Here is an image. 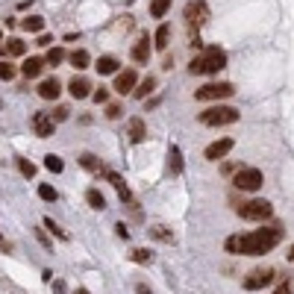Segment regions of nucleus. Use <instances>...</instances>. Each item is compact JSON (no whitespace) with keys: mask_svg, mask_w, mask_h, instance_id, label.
<instances>
[{"mask_svg":"<svg viewBox=\"0 0 294 294\" xmlns=\"http://www.w3.org/2000/svg\"><path fill=\"white\" fill-rule=\"evenodd\" d=\"M280 241H283V227H265L256 232H247V235H238V253L241 256H262V253H271Z\"/></svg>","mask_w":294,"mask_h":294,"instance_id":"nucleus-1","label":"nucleus"},{"mask_svg":"<svg viewBox=\"0 0 294 294\" xmlns=\"http://www.w3.org/2000/svg\"><path fill=\"white\" fill-rule=\"evenodd\" d=\"M221 68H227V53H224L221 47H206L200 56L192 59L189 71H192V74H218Z\"/></svg>","mask_w":294,"mask_h":294,"instance_id":"nucleus-2","label":"nucleus"},{"mask_svg":"<svg viewBox=\"0 0 294 294\" xmlns=\"http://www.w3.org/2000/svg\"><path fill=\"white\" fill-rule=\"evenodd\" d=\"M238 121V109H232V106H209L206 112H200V124H206V127H229V124H235Z\"/></svg>","mask_w":294,"mask_h":294,"instance_id":"nucleus-3","label":"nucleus"},{"mask_svg":"<svg viewBox=\"0 0 294 294\" xmlns=\"http://www.w3.org/2000/svg\"><path fill=\"white\" fill-rule=\"evenodd\" d=\"M235 212H238L241 221H268V218L274 215V206H271L268 200H247V203H241Z\"/></svg>","mask_w":294,"mask_h":294,"instance_id":"nucleus-4","label":"nucleus"},{"mask_svg":"<svg viewBox=\"0 0 294 294\" xmlns=\"http://www.w3.org/2000/svg\"><path fill=\"white\" fill-rule=\"evenodd\" d=\"M262 183H265V177H262L259 168H238L232 177V186L238 192H259Z\"/></svg>","mask_w":294,"mask_h":294,"instance_id":"nucleus-5","label":"nucleus"},{"mask_svg":"<svg viewBox=\"0 0 294 294\" xmlns=\"http://www.w3.org/2000/svg\"><path fill=\"white\" fill-rule=\"evenodd\" d=\"M232 95H235L232 83H209V86H203V89L195 92V98L203 100V103H209V100H224V98H232Z\"/></svg>","mask_w":294,"mask_h":294,"instance_id":"nucleus-6","label":"nucleus"},{"mask_svg":"<svg viewBox=\"0 0 294 294\" xmlns=\"http://www.w3.org/2000/svg\"><path fill=\"white\" fill-rule=\"evenodd\" d=\"M271 280H274V268H253V271L241 280V289H244V292H259Z\"/></svg>","mask_w":294,"mask_h":294,"instance_id":"nucleus-7","label":"nucleus"},{"mask_svg":"<svg viewBox=\"0 0 294 294\" xmlns=\"http://www.w3.org/2000/svg\"><path fill=\"white\" fill-rule=\"evenodd\" d=\"M186 24L189 27H200V24H206V18H209V9H206V3L203 0H192V3H186Z\"/></svg>","mask_w":294,"mask_h":294,"instance_id":"nucleus-8","label":"nucleus"},{"mask_svg":"<svg viewBox=\"0 0 294 294\" xmlns=\"http://www.w3.org/2000/svg\"><path fill=\"white\" fill-rule=\"evenodd\" d=\"M33 127H35V132H38L41 138H50L53 130H56V121H53V115H47V112H35L33 115Z\"/></svg>","mask_w":294,"mask_h":294,"instance_id":"nucleus-9","label":"nucleus"},{"mask_svg":"<svg viewBox=\"0 0 294 294\" xmlns=\"http://www.w3.org/2000/svg\"><path fill=\"white\" fill-rule=\"evenodd\" d=\"M232 144H235L232 138H218V141H212V144L206 147V159H209V162H218V159H224L229 150H232Z\"/></svg>","mask_w":294,"mask_h":294,"instance_id":"nucleus-10","label":"nucleus"},{"mask_svg":"<svg viewBox=\"0 0 294 294\" xmlns=\"http://www.w3.org/2000/svg\"><path fill=\"white\" fill-rule=\"evenodd\" d=\"M135 83H138L135 71H132V68H127V71H121V74L115 77V92H118V95H132Z\"/></svg>","mask_w":294,"mask_h":294,"instance_id":"nucleus-11","label":"nucleus"},{"mask_svg":"<svg viewBox=\"0 0 294 294\" xmlns=\"http://www.w3.org/2000/svg\"><path fill=\"white\" fill-rule=\"evenodd\" d=\"M68 92H71L74 100H86V98H92V83H89L86 77H74V80L68 83Z\"/></svg>","mask_w":294,"mask_h":294,"instance_id":"nucleus-12","label":"nucleus"},{"mask_svg":"<svg viewBox=\"0 0 294 294\" xmlns=\"http://www.w3.org/2000/svg\"><path fill=\"white\" fill-rule=\"evenodd\" d=\"M59 92H62V86H59L56 77H50V80H44V83L38 86V98H44V100H56Z\"/></svg>","mask_w":294,"mask_h":294,"instance_id":"nucleus-13","label":"nucleus"},{"mask_svg":"<svg viewBox=\"0 0 294 294\" xmlns=\"http://www.w3.org/2000/svg\"><path fill=\"white\" fill-rule=\"evenodd\" d=\"M150 53H153V47L147 44V35H144L141 41H135V44H132V53H130V56L138 62V65H144V62L150 59Z\"/></svg>","mask_w":294,"mask_h":294,"instance_id":"nucleus-14","label":"nucleus"},{"mask_svg":"<svg viewBox=\"0 0 294 294\" xmlns=\"http://www.w3.org/2000/svg\"><path fill=\"white\" fill-rule=\"evenodd\" d=\"M44 59H38V56H30V59H24V65H21V74L27 77V80H33V77H38L41 71H44Z\"/></svg>","mask_w":294,"mask_h":294,"instance_id":"nucleus-15","label":"nucleus"},{"mask_svg":"<svg viewBox=\"0 0 294 294\" xmlns=\"http://www.w3.org/2000/svg\"><path fill=\"white\" fill-rule=\"evenodd\" d=\"M156 89V77H144L141 83H135V89H132V98L135 100H144L150 92Z\"/></svg>","mask_w":294,"mask_h":294,"instance_id":"nucleus-16","label":"nucleus"},{"mask_svg":"<svg viewBox=\"0 0 294 294\" xmlns=\"http://www.w3.org/2000/svg\"><path fill=\"white\" fill-rule=\"evenodd\" d=\"M144 135H147V127H144V118H130V138L138 144V141H144Z\"/></svg>","mask_w":294,"mask_h":294,"instance_id":"nucleus-17","label":"nucleus"},{"mask_svg":"<svg viewBox=\"0 0 294 294\" xmlns=\"http://www.w3.org/2000/svg\"><path fill=\"white\" fill-rule=\"evenodd\" d=\"M95 68H98V74H118V59L115 56H100Z\"/></svg>","mask_w":294,"mask_h":294,"instance_id":"nucleus-18","label":"nucleus"},{"mask_svg":"<svg viewBox=\"0 0 294 294\" xmlns=\"http://www.w3.org/2000/svg\"><path fill=\"white\" fill-rule=\"evenodd\" d=\"M153 38H156V41H153V47H156V50H165V47H168V41H171V27H168V24H159V30H156Z\"/></svg>","mask_w":294,"mask_h":294,"instance_id":"nucleus-19","label":"nucleus"},{"mask_svg":"<svg viewBox=\"0 0 294 294\" xmlns=\"http://www.w3.org/2000/svg\"><path fill=\"white\" fill-rule=\"evenodd\" d=\"M68 62L77 68V71H83V68H89V62H92V56L86 53V50H74L71 56H68Z\"/></svg>","mask_w":294,"mask_h":294,"instance_id":"nucleus-20","label":"nucleus"},{"mask_svg":"<svg viewBox=\"0 0 294 294\" xmlns=\"http://www.w3.org/2000/svg\"><path fill=\"white\" fill-rule=\"evenodd\" d=\"M86 200H89V206H92V209H106V197L100 195V189H89V192H86Z\"/></svg>","mask_w":294,"mask_h":294,"instance_id":"nucleus-21","label":"nucleus"},{"mask_svg":"<svg viewBox=\"0 0 294 294\" xmlns=\"http://www.w3.org/2000/svg\"><path fill=\"white\" fill-rule=\"evenodd\" d=\"M21 27H24L27 33H41V27H44V18L30 15V18H24V21H21Z\"/></svg>","mask_w":294,"mask_h":294,"instance_id":"nucleus-22","label":"nucleus"},{"mask_svg":"<svg viewBox=\"0 0 294 294\" xmlns=\"http://www.w3.org/2000/svg\"><path fill=\"white\" fill-rule=\"evenodd\" d=\"M171 9V0H150V15L153 18H165Z\"/></svg>","mask_w":294,"mask_h":294,"instance_id":"nucleus-23","label":"nucleus"},{"mask_svg":"<svg viewBox=\"0 0 294 294\" xmlns=\"http://www.w3.org/2000/svg\"><path fill=\"white\" fill-rule=\"evenodd\" d=\"M106 177H109V183H112V186L118 189V195H121V200H130V192H127V186H124V180H121V177H118L115 171H109Z\"/></svg>","mask_w":294,"mask_h":294,"instance_id":"nucleus-24","label":"nucleus"},{"mask_svg":"<svg viewBox=\"0 0 294 294\" xmlns=\"http://www.w3.org/2000/svg\"><path fill=\"white\" fill-rule=\"evenodd\" d=\"M80 165L86 168V171H100L103 165H100V159L95 156V153H83V159H80Z\"/></svg>","mask_w":294,"mask_h":294,"instance_id":"nucleus-25","label":"nucleus"},{"mask_svg":"<svg viewBox=\"0 0 294 294\" xmlns=\"http://www.w3.org/2000/svg\"><path fill=\"white\" fill-rule=\"evenodd\" d=\"M6 50H9L12 56H24V53H27V44H24L21 38H9V44H6Z\"/></svg>","mask_w":294,"mask_h":294,"instance_id":"nucleus-26","label":"nucleus"},{"mask_svg":"<svg viewBox=\"0 0 294 294\" xmlns=\"http://www.w3.org/2000/svg\"><path fill=\"white\" fill-rule=\"evenodd\" d=\"M44 168H47V171H53V174H62L65 162H62L59 156H53V153H50V156H44Z\"/></svg>","mask_w":294,"mask_h":294,"instance_id":"nucleus-27","label":"nucleus"},{"mask_svg":"<svg viewBox=\"0 0 294 294\" xmlns=\"http://www.w3.org/2000/svg\"><path fill=\"white\" fill-rule=\"evenodd\" d=\"M168 159H171V171H174V174H180V171H183V156H180V147H171Z\"/></svg>","mask_w":294,"mask_h":294,"instance_id":"nucleus-28","label":"nucleus"},{"mask_svg":"<svg viewBox=\"0 0 294 294\" xmlns=\"http://www.w3.org/2000/svg\"><path fill=\"white\" fill-rule=\"evenodd\" d=\"M62 59H65V50H62V47H50V50H47V59H44V62H47V65H59Z\"/></svg>","mask_w":294,"mask_h":294,"instance_id":"nucleus-29","label":"nucleus"},{"mask_svg":"<svg viewBox=\"0 0 294 294\" xmlns=\"http://www.w3.org/2000/svg\"><path fill=\"white\" fill-rule=\"evenodd\" d=\"M44 227L50 229V232H53V235H59V238H62V241H68V238H71V235H68L65 229L59 227V224H53V218H44Z\"/></svg>","mask_w":294,"mask_h":294,"instance_id":"nucleus-30","label":"nucleus"},{"mask_svg":"<svg viewBox=\"0 0 294 294\" xmlns=\"http://www.w3.org/2000/svg\"><path fill=\"white\" fill-rule=\"evenodd\" d=\"M18 171H21L27 180H33V177H35V165L30 162V159H18Z\"/></svg>","mask_w":294,"mask_h":294,"instance_id":"nucleus-31","label":"nucleus"},{"mask_svg":"<svg viewBox=\"0 0 294 294\" xmlns=\"http://www.w3.org/2000/svg\"><path fill=\"white\" fill-rule=\"evenodd\" d=\"M38 197H41V200H47V203H53V200H56V189H53V186H38Z\"/></svg>","mask_w":294,"mask_h":294,"instance_id":"nucleus-32","label":"nucleus"},{"mask_svg":"<svg viewBox=\"0 0 294 294\" xmlns=\"http://www.w3.org/2000/svg\"><path fill=\"white\" fill-rule=\"evenodd\" d=\"M150 235H153L156 241H174V235H171L165 227H150Z\"/></svg>","mask_w":294,"mask_h":294,"instance_id":"nucleus-33","label":"nucleus"},{"mask_svg":"<svg viewBox=\"0 0 294 294\" xmlns=\"http://www.w3.org/2000/svg\"><path fill=\"white\" fill-rule=\"evenodd\" d=\"M12 77H15V65H9V62H0V80H6V83H9Z\"/></svg>","mask_w":294,"mask_h":294,"instance_id":"nucleus-34","label":"nucleus"},{"mask_svg":"<svg viewBox=\"0 0 294 294\" xmlns=\"http://www.w3.org/2000/svg\"><path fill=\"white\" fill-rule=\"evenodd\" d=\"M35 238H38V244H41L44 250H53V241L47 238V232H44V229H35Z\"/></svg>","mask_w":294,"mask_h":294,"instance_id":"nucleus-35","label":"nucleus"},{"mask_svg":"<svg viewBox=\"0 0 294 294\" xmlns=\"http://www.w3.org/2000/svg\"><path fill=\"white\" fill-rule=\"evenodd\" d=\"M132 262L144 265V262H150V253H147V250H132Z\"/></svg>","mask_w":294,"mask_h":294,"instance_id":"nucleus-36","label":"nucleus"},{"mask_svg":"<svg viewBox=\"0 0 294 294\" xmlns=\"http://www.w3.org/2000/svg\"><path fill=\"white\" fill-rule=\"evenodd\" d=\"M92 98H95V103H106V100H109V92H106V89H98V92H92Z\"/></svg>","mask_w":294,"mask_h":294,"instance_id":"nucleus-37","label":"nucleus"},{"mask_svg":"<svg viewBox=\"0 0 294 294\" xmlns=\"http://www.w3.org/2000/svg\"><path fill=\"white\" fill-rule=\"evenodd\" d=\"M53 121H56V124H59V121H68V109L65 106H59V109L53 112Z\"/></svg>","mask_w":294,"mask_h":294,"instance_id":"nucleus-38","label":"nucleus"},{"mask_svg":"<svg viewBox=\"0 0 294 294\" xmlns=\"http://www.w3.org/2000/svg\"><path fill=\"white\" fill-rule=\"evenodd\" d=\"M106 115H109L112 121H115V118H121V106H115V103H112V106L106 109Z\"/></svg>","mask_w":294,"mask_h":294,"instance_id":"nucleus-39","label":"nucleus"},{"mask_svg":"<svg viewBox=\"0 0 294 294\" xmlns=\"http://www.w3.org/2000/svg\"><path fill=\"white\" fill-rule=\"evenodd\" d=\"M274 294H294V286H292V283H283V286H280Z\"/></svg>","mask_w":294,"mask_h":294,"instance_id":"nucleus-40","label":"nucleus"},{"mask_svg":"<svg viewBox=\"0 0 294 294\" xmlns=\"http://www.w3.org/2000/svg\"><path fill=\"white\" fill-rule=\"evenodd\" d=\"M35 44H38V47H50V44H53V38H50V35H38V41H35Z\"/></svg>","mask_w":294,"mask_h":294,"instance_id":"nucleus-41","label":"nucleus"},{"mask_svg":"<svg viewBox=\"0 0 294 294\" xmlns=\"http://www.w3.org/2000/svg\"><path fill=\"white\" fill-rule=\"evenodd\" d=\"M115 232H118V238H124V241L130 238V232H127V227H124V224H118V227H115Z\"/></svg>","mask_w":294,"mask_h":294,"instance_id":"nucleus-42","label":"nucleus"},{"mask_svg":"<svg viewBox=\"0 0 294 294\" xmlns=\"http://www.w3.org/2000/svg\"><path fill=\"white\" fill-rule=\"evenodd\" d=\"M53 292H56V294H65V283H62V280H53Z\"/></svg>","mask_w":294,"mask_h":294,"instance_id":"nucleus-43","label":"nucleus"},{"mask_svg":"<svg viewBox=\"0 0 294 294\" xmlns=\"http://www.w3.org/2000/svg\"><path fill=\"white\" fill-rule=\"evenodd\" d=\"M135 292H138V294H153L147 286H144V283H141V286H135Z\"/></svg>","mask_w":294,"mask_h":294,"instance_id":"nucleus-44","label":"nucleus"},{"mask_svg":"<svg viewBox=\"0 0 294 294\" xmlns=\"http://www.w3.org/2000/svg\"><path fill=\"white\" fill-rule=\"evenodd\" d=\"M289 262H292V265H294V244H292V247H289Z\"/></svg>","mask_w":294,"mask_h":294,"instance_id":"nucleus-45","label":"nucleus"},{"mask_svg":"<svg viewBox=\"0 0 294 294\" xmlns=\"http://www.w3.org/2000/svg\"><path fill=\"white\" fill-rule=\"evenodd\" d=\"M0 247H3V250H9V244H6V241H3V238H0Z\"/></svg>","mask_w":294,"mask_h":294,"instance_id":"nucleus-46","label":"nucleus"},{"mask_svg":"<svg viewBox=\"0 0 294 294\" xmlns=\"http://www.w3.org/2000/svg\"><path fill=\"white\" fill-rule=\"evenodd\" d=\"M74 294H89V292H86V289H77V292H74Z\"/></svg>","mask_w":294,"mask_h":294,"instance_id":"nucleus-47","label":"nucleus"},{"mask_svg":"<svg viewBox=\"0 0 294 294\" xmlns=\"http://www.w3.org/2000/svg\"><path fill=\"white\" fill-rule=\"evenodd\" d=\"M0 56H3V47H0Z\"/></svg>","mask_w":294,"mask_h":294,"instance_id":"nucleus-48","label":"nucleus"},{"mask_svg":"<svg viewBox=\"0 0 294 294\" xmlns=\"http://www.w3.org/2000/svg\"><path fill=\"white\" fill-rule=\"evenodd\" d=\"M0 38H3V33H0Z\"/></svg>","mask_w":294,"mask_h":294,"instance_id":"nucleus-49","label":"nucleus"}]
</instances>
